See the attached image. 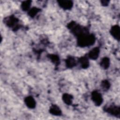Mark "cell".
<instances>
[{
    "instance_id": "6da1fadb",
    "label": "cell",
    "mask_w": 120,
    "mask_h": 120,
    "mask_svg": "<svg viewBox=\"0 0 120 120\" xmlns=\"http://www.w3.org/2000/svg\"><path fill=\"white\" fill-rule=\"evenodd\" d=\"M95 39L94 35L87 32L77 37V45L82 47L92 45L94 44Z\"/></svg>"
},
{
    "instance_id": "7a4b0ae2",
    "label": "cell",
    "mask_w": 120,
    "mask_h": 120,
    "mask_svg": "<svg viewBox=\"0 0 120 120\" xmlns=\"http://www.w3.org/2000/svg\"><path fill=\"white\" fill-rule=\"evenodd\" d=\"M19 20L14 16L11 15L5 19V23L6 25L10 28H12L14 30H17L19 28L18 25Z\"/></svg>"
},
{
    "instance_id": "3957f363",
    "label": "cell",
    "mask_w": 120,
    "mask_h": 120,
    "mask_svg": "<svg viewBox=\"0 0 120 120\" xmlns=\"http://www.w3.org/2000/svg\"><path fill=\"white\" fill-rule=\"evenodd\" d=\"M91 99L97 106L100 105L103 103V98L100 93L97 90H94L91 93Z\"/></svg>"
},
{
    "instance_id": "277c9868",
    "label": "cell",
    "mask_w": 120,
    "mask_h": 120,
    "mask_svg": "<svg viewBox=\"0 0 120 120\" xmlns=\"http://www.w3.org/2000/svg\"><path fill=\"white\" fill-rule=\"evenodd\" d=\"M111 35L116 40L119 41L120 38V28L118 25H114L112 26L110 30Z\"/></svg>"
},
{
    "instance_id": "5b68a950",
    "label": "cell",
    "mask_w": 120,
    "mask_h": 120,
    "mask_svg": "<svg viewBox=\"0 0 120 120\" xmlns=\"http://www.w3.org/2000/svg\"><path fill=\"white\" fill-rule=\"evenodd\" d=\"M57 2L59 6L64 10H70L73 6V2L71 0H58Z\"/></svg>"
},
{
    "instance_id": "8992f818",
    "label": "cell",
    "mask_w": 120,
    "mask_h": 120,
    "mask_svg": "<svg viewBox=\"0 0 120 120\" xmlns=\"http://www.w3.org/2000/svg\"><path fill=\"white\" fill-rule=\"evenodd\" d=\"M100 53V49L98 47H95L90 51L88 54V57L91 60H95L98 58Z\"/></svg>"
},
{
    "instance_id": "52a82bcc",
    "label": "cell",
    "mask_w": 120,
    "mask_h": 120,
    "mask_svg": "<svg viewBox=\"0 0 120 120\" xmlns=\"http://www.w3.org/2000/svg\"><path fill=\"white\" fill-rule=\"evenodd\" d=\"M105 111L112 115H114L115 116H119L120 113V108L119 106L111 105L106 108Z\"/></svg>"
},
{
    "instance_id": "ba28073f",
    "label": "cell",
    "mask_w": 120,
    "mask_h": 120,
    "mask_svg": "<svg viewBox=\"0 0 120 120\" xmlns=\"http://www.w3.org/2000/svg\"><path fill=\"white\" fill-rule=\"evenodd\" d=\"M24 102L26 105L30 109H33L35 107L36 102L34 98L31 96H28L25 98Z\"/></svg>"
},
{
    "instance_id": "9c48e42d",
    "label": "cell",
    "mask_w": 120,
    "mask_h": 120,
    "mask_svg": "<svg viewBox=\"0 0 120 120\" xmlns=\"http://www.w3.org/2000/svg\"><path fill=\"white\" fill-rule=\"evenodd\" d=\"M49 112L50 113L55 116H60L61 114V111L60 108L56 105H53L50 107Z\"/></svg>"
},
{
    "instance_id": "30bf717a",
    "label": "cell",
    "mask_w": 120,
    "mask_h": 120,
    "mask_svg": "<svg viewBox=\"0 0 120 120\" xmlns=\"http://www.w3.org/2000/svg\"><path fill=\"white\" fill-rule=\"evenodd\" d=\"M78 62L82 68H87L89 66V61L88 57L82 56L78 60Z\"/></svg>"
},
{
    "instance_id": "8fae6325",
    "label": "cell",
    "mask_w": 120,
    "mask_h": 120,
    "mask_svg": "<svg viewBox=\"0 0 120 120\" xmlns=\"http://www.w3.org/2000/svg\"><path fill=\"white\" fill-rule=\"evenodd\" d=\"M101 67L104 69H107L110 66V59L107 57L103 58L100 62Z\"/></svg>"
},
{
    "instance_id": "7c38bea8",
    "label": "cell",
    "mask_w": 120,
    "mask_h": 120,
    "mask_svg": "<svg viewBox=\"0 0 120 120\" xmlns=\"http://www.w3.org/2000/svg\"><path fill=\"white\" fill-rule=\"evenodd\" d=\"M66 65L68 68H72L76 65V61L73 57H69L66 60Z\"/></svg>"
},
{
    "instance_id": "4fadbf2b",
    "label": "cell",
    "mask_w": 120,
    "mask_h": 120,
    "mask_svg": "<svg viewBox=\"0 0 120 120\" xmlns=\"http://www.w3.org/2000/svg\"><path fill=\"white\" fill-rule=\"evenodd\" d=\"M73 98L71 95L68 93H65L62 96V100L63 102L67 105H70L72 103Z\"/></svg>"
},
{
    "instance_id": "5bb4252c",
    "label": "cell",
    "mask_w": 120,
    "mask_h": 120,
    "mask_svg": "<svg viewBox=\"0 0 120 120\" xmlns=\"http://www.w3.org/2000/svg\"><path fill=\"white\" fill-rule=\"evenodd\" d=\"M31 3V0H25L22 1L21 5L22 9L24 11H27L28 10H29L30 9Z\"/></svg>"
},
{
    "instance_id": "9a60e30c",
    "label": "cell",
    "mask_w": 120,
    "mask_h": 120,
    "mask_svg": "<svg viewBox=\"0 0 120 120\" xmlns=\"http://www.w3.org/2000/svg\"><path fill=\"white\" fill-rule=\"evenodd\" d=\"M40 10L41 9L40 8L37 7H33L31 8H30V9L29 10L28 14L30 17H34L38 12H40Z\"/></svg>"
},
{
    "instance_id": "2e32d148",
    "label": "cell",
    "mask_w": 120,
    "mask_h": 120,
    "mask_svg": "<svg viewBox=\"0 0 120 120\" xmlns=\"http://www.w3.org/2000/svg\"><path fill=\"white\" fill-rule=\"evenodd\" d=\"M48 57L50 59L51 61L53 62L55 65H58L60 63V59L59 57L54 54H49Z\"/></svg>"
},
{
    "instance_id": "e0dca14e",
    "label": "cell",
    "mask_w": 120,
    "mask_h": 120,
    "mask_svg": "<svg viewBox=\"0 0 120 120\" xmlns=\"http://www.w3.org/2000/svg\"><path fill=\"white\" fill-rule=\"evenodd\" d=\"M101 86L104 90H107L110 87V83L108 81L106 80H104L102 81Z\"/></svg>"
},
{
    "instance_id": "ac0fdd59",
    "label": "cell",
    "mask_w": 120,
    "mask_h": 120,
    "mask_svg": "<svg viewBox=\"0 0 120 120\" xmlns=\"http://www.w3.org/2000/svg\"><path fill=\"white\" fill-rule=\"evenodd\" d=\"M109 3V1L108 0H102L101 1V4L104 6H107Z\"/></svg>"
}]
</instances>
